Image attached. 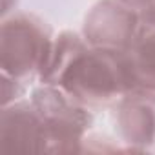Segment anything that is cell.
Segmentation results:
<instances>
[{
    "mask_svg": "<svg viewBox=\"0 0 155 155\" xmlns=\"http://www.w3.org/2000/svg\"><path fill=\"white\" fill-rule=\"evenodd\" d=\"M40 84L60 88L90 110L115 106L139 88L130 51L90 46L75 31L55 37Z\"/></svg>",
    "mask_w": 155,
    "mask_h": 155,
    "instance_id": "6da1fadb",
    "label": "cell"
},
{
    "mask_svg": "<svg viewBox=\"0 0 155 155\" xmlns=\"http://www.w3.org/2000/svg\"><path fill=\"white\" fill-rule=\"evenodd\" d=\"M53 31L37 15L15 11L6 15L0 28L2 73L28 86L42 79L53 51Z\"/></svg>",
    "mask_w": 155,
    "mask_h": 155,
    "instance_id": "7a4b0ae2",
    "label": "cell"
},
{
    "mask_svg": "<svg viewBox=\"0 0 155 155\" xmlns=\"http://www.w3.org/2000/svg\"><path fill=\"white\" fill-rule=\"evenodd\" d=\"M29 101L44 122L46 153L82 151V142L93 124V115L88 106L49 84L33 88Z\"/></svg>",
    "mask_w": 155,
    "mask_h": 155,
    "instance_id": "3957f363",
    "label": "cell"
},
{
    "mask_svg": "<svg viewBox=\"0 0 155 155\" xmlns=\"http://www.w3.org/2000/svg\"><path fill=\"white\" fill-rule=\"evenodd\" d=\"M142 28L140 15L120 0H99L84 18L82 37L90 46L130 51Z\"/></svg>",
    "mask_w": 155,
    "mask_h": 155,
    "instance_id": "277c9868",
    "label": "cell"
},
{
    "mask_svg": "<svg viewBox=\"0 0 155 155\" xmlns=\"http://www.w3.org/2000/svg\"><path fill=\"white\" fill-rule=\"evenodd\" d=\"M113 122L120 142L130 151L155 150V90L137 88L115 106Z\"/></svg>",
    "mask_w": 155,
    "mask_h": 155,
    "instance_id": "5b68a950",
    "label": "cell"
},
{
    "mask_svg": "<svg viewBox=\"0 0 155 155\" xmlns=\"http://www.w3.org/2000/svg\"><path fill=\"white\" fill-rule=\"evenodd\" d=\"M0 150L6 153H46L44 122L31 101L20 99L2 106Z\"/></svg>",
    "mask_w": 155,
    "mask_h": 155,
    "instance_id": "8992f818",
    "label": "cell"
},
{
    "mask_svg": "<svg viewBox=\"0 0 155 155\" xmlns=\"http://www.w3.org/2000/svg\"><path fill=\"white\" fill-rule=\"evenodd\" d=\"M139 88L155 90V24L142 22L139 37L130 49Z\"/></svg>",
    "mask_w": 155,
    "mask_h": 155,
    "instance_id": "52a82bcc",
    "label": "cell"
},
{
    "mask_svg": "<svg viewBox=\"0 0 155 155\" xmlns=\"http://www.w3.org/2000/svg\"><path fill=\"white\" fill-rule=\"evenodd\" d=\"M26 84L15 81L13 77H8L2 73V106H8L15 101H20L26 93Z\"/></svg>",
    "mask_w": 155,
    "mask_h": 155,
    "instance_id": "ba28073f",
    "label": "cell"
},
{
    "mask_svg": "<svg viewBox=\"0 0 155 155\" xmlns=\"http://www.w3.org/2000/svg\"><path fill=\"white\" fill-rule=\"evenodd\" d=\"M131 9H135L142 22L146 24H155V0H120Z\"/></svg>",
    "mask_w": 155,
    "mask_h": 155,
    "instance_id": "9c48e42d",
    "label": "cell"
}]
</instances>
